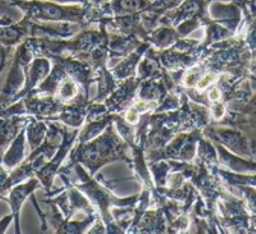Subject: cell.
<instances>
[{
  "label": "cell",
  "mask_w": 256,
  "mask_h": 234,
  "mask_svg": "<svg viewBox=\"0 0 256 234\" xmlns=\"http://www.w3.org/2000/svg\"><path fill=\"white\" fill-rule=\"evenodd\" d=\"M180 38H182L178 35V32L173 27L160 24L156 28L148 32L146 42H148L152 46L156 48L159 50H166L173 46Z\"/></svg>",
  "instance_id": "obj_8"
},
{
  "label": "cell",
  "mask_w": 256,
  "mask_h": 234,
  "mask_svg": "<svg viewBox=\"0 0 256 234\" xmlns=\"http://www.w3.org/2000/svg\"><path fill=\"white\" fill-rule=\"evenodd\" d=\"M10 6L20 9L24 17L32 22L45 24H77L84 28L90 26L88 13L91 4H63L45 0H6Z\"/></svg>",
  "instance_id": "obj_1"
},
{
  "label": "cell",
  "mask_w": 256,
  "mask_h": 234,
  "mask_svg": "<svg viewBox=\"0 0 256 234\" xmlns=\"http://www.w3.org/2000/svg\"><path fill=\"white\" fill-rule=\"evenodd\" d=\"M88 0H80V4H88Z\"/></svg>",
  "instance_id": "obj_17"
},
{
  "label": "cell",
  "mask_w": 256,
  "mask_h": 234,
  "mask_svg": "<svg viewBox=\"0 0 256 234\" xmlns=\"http://www.w3.org/2000/svg\"><path fill=\"white\" fill-rule=\"evenodd\" d=\"M13 24V20L9 17H2L0 16V26H8V24Z\"/></svg>",
  "instance_id": "obj_14"
},
{
  "label": "cell",
  "mask_w": 256,
  "mask_h": 234,
  "mask_svg": "<svg viewBox=\"0 0 256 234\" xmlns=\"http://www.w3.org/2000/svg\"><path fill=\"white\" fill-rule=\"evenodd\" d=\"M54 3L63 4V6H70V4H80V0H50Z\"/></svg>",
  "instance_id": "obj_13"
},
{
  "label": "cell",
  "mask_w": 256,
  "mask_h": 234,
  "mask_svg": "<svg viewBox=\"0 0 256 234\" xmlns=\"http://www.w3.org/2000/svg\"><path fill=\"white\" fill-rule=\"evenodd\" d=\"M109 0H88V4H91L92 6H100L102 4L108 3Z\"/></svg>",
  "instance_id": "obj_15"
},
{
  "label": "cell",
  "mask_w": 256,
  "mask_h": 234,
  "mask_svg": "<svg viewBox=\"0 0 256 234\" xmlns=\"http://www.w3.org/2000/svg\"><path fill=\"white\" fill-rule=\"evenodd\" d=\"M13 215L10 214V215H6V216H4L3 219L0 220V234L2 233H6V229H8V226H9V224H10V222H13Z\"/></svg>",
  "instance_id": "obj_11"
},
{
  "label": "cell",
  "mask_w": 256,
  "mask_h": 234,
  "mask_svg": "<svg viewBox=\"0 0 256 234\" xmlns=\"http://www.w3.org/2000/svg\"><path fill=\"white\" fill-rule=\"evenodd\" d=\"M184 0H150L148 8L142 12V22L148 32L156 28L163 16L180 6Z\"/></svg>",
  "instance_id": "obj_6"
},
{
  "label": "cell",
  "mask_w": 256,
  "mask_h": 234,
  "mask_svg": "<svg viewBox=\"0 0 256 234\" xmlns=\"http://www.w3.org/2000/svg\"><path fill=\"white\" fill-rule=\"evenodd\" d=\"M6 6H9L6 0H0V13H3L6 10Z\"/></svg>",
  "instance_id": "obj_16"
},
{
  "label": "cell",
  "mask_w": 256,
  "mask_h": 234,
  "mask_svg": "<svg viewBox=\"0 0 256 234\" xmlns=\"http://www.w3.org/2000/svg\"><path fill=\"white\" fill-rule=\"evenodd\" d=\"M219 137H220L222 142H223L227 148H232L233 151H236L240 156H244V151L246 154L248 152V140L240 134V133L234 132V130H219Z\"/></svg>",
  "instance_id": "obj_9"
},
{
  "label": "cell",
  "mask_w": 256,
  "mask_h": 234,
  "mask_svg": "<svg viewBox=\"0 0 256 234\" xmlns=\"http://www.w3.org/2000/svg\"><path fill=\"white\" fill-rule=\"evenodd\" d=\"M45 136H46V126L44 123H30L28 128H27V137H28L30 146H31L32 151L38 150L41 146L42 141H44Z\"/></svg>",
  "instance_id": "obj_10"
},
{
  "label": "cell",
  "mask_w": 256,
  "mask_h": 234,
  "mask_svg": "<svg viewBox=\"0 0 256 234\" xmlns=\"http://www.w3.org/2000/svg\"><path fill=\"white\" fill-rule=\"evenodd\" d=\"M76 137H77V133H74L73 136H70V134H64L63 148H59L56 155L54 156V158H52L48 164L42 165V166H41V168L35 173L36 176L38 178V180L41 182V184H42V187H44L48 192L50 191V188H52V186L54 176L59 172L62 162H63V159L66 158V154H68L70 148H72V144Z\"/></svg>",
  "instance_id": "obj_5"
},
{
  "label": "cell",
  "mask_w": 256,
  "mask_h": 234,
  "mask_svg": "<svg viewBox=\"0 0 256 234\" xmlns=\"http://www.w3.org/2000/svg\"><path fill=\"white\" fill-rule=\"evenodd\" d=\"M24 144H26V128L20 130V134L12 141L10 148L2 156V166L6 170H13L24 160Z\"/></svg>",
  "instance_id": "obj_7"
},
{
  "label": "cell",
  "mask_w": 256,
  "mask_h": 234,
  "mask_svg": "<svg viewBox=\"0 0 256 234\" xmlns=\"http://www.w3.org/2000/svg\"><path fill=\"white\" fill-rule=\"evenodd\" d=\"M113 134L114 133L112 128H108L104 136L99 137L94 144H91L90 148L84 150L81 162L84 160V162L88 164V166H92L94 164V166H95L94 172H95L105 162L116 160L118 158H123V155H120V154L124 152V148Z\"/></svg>",
  "instance_id": "obj_3"
},
{
  "label": "cell",
  "mask_w": 256,
  "mask_h": 234,
  "mask_svg": "<svg viewBox=\"0 0 256 234\" xmlns=\"http://www.w3.org/2000/svg\"><path fill=\"white\" fill-rule=\"evenodd\" d=\"M42 187L38 178H30L26 182L18 183L9 190L8 196H2V200L6 201L10 208V214L16 222V233H20V208L26 202L27 198L35 194L36 190Z\"/></svg>",
  "instance_id": "obj_4"
},
{
  "label": "cell",
  "mask_w": 256,
  "mask_h": 234,
  "mask_svg": "<svg viewBox=\"0 0 256 234\" xmlns=\"http://www.w3.org/2000/svg\"><path fill=\"white\" fill-rule=\"evenodd\" d=\"M2 49V59H0V76L3 73L4 68H6V55H8V52H6L4 48H0Z\"/></svg>",
  "instance_id": "obj_12"
},
{
  "label": "cell",
  "mask_w": 256,
  "mask_h": 234,
  "mask_svg": "<svg viewBox=\"0 0 256 234\" xmlns=\"http://www.w3.org/2000/svg\"><path fill=\"white\" fill-rule=\"evenodd\" d=\"M34 54L30 48L27 38L20 42L14 52L13 56L12 68L9 70L8 78L4 84L3 90L0 92V109L6 108L8 105H12L14 102V98L20 90L24 88L26 84V74L28 70V66L31 62L34 60Z\"/></svg>",
  "instance_id": "obj_2"
}]
</instances>
